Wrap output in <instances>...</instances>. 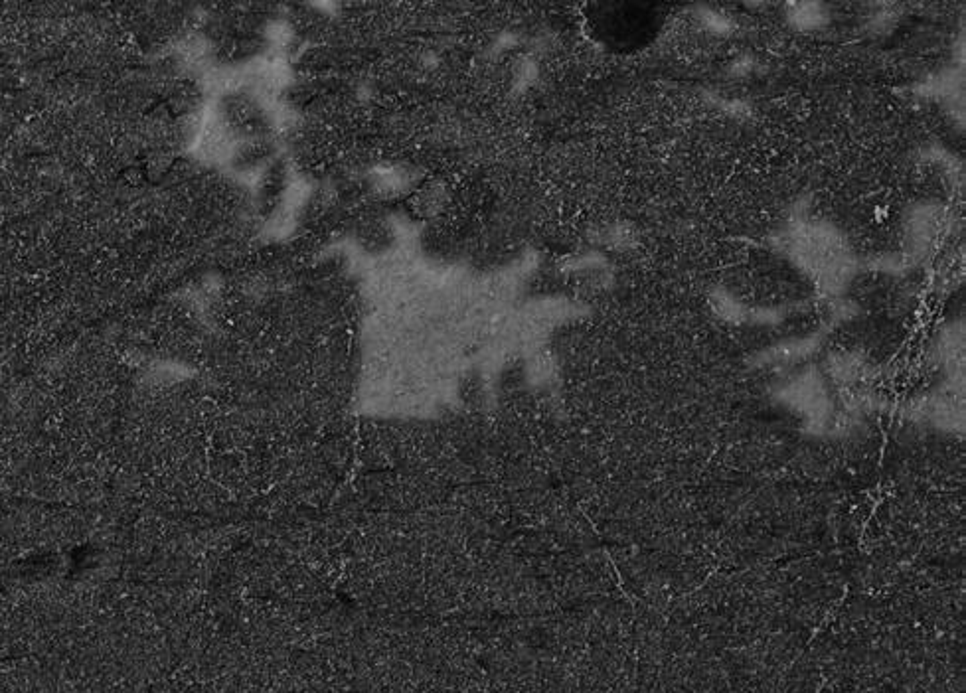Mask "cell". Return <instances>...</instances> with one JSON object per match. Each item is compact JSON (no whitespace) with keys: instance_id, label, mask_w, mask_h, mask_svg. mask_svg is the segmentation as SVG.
Wrapping results in <instances>:
<instances>
[{"instance_id":"6da1fadb","label":"cell","mask_w":966,"mask_h":693,"mask_svg":"<svg viewBox=\"0 0 966 693\" xmlns=\"http://www.w3.org/2000/svg\"><path fill=\"white\" fill-rule=\"evenodd\" d=\"M824 18H826V12H824V6L820 4H814V2H803V4H793V14H791V20L803 28V30H808V28H814V26H820L824 24Z\"/></svg>"}]
</instances>
